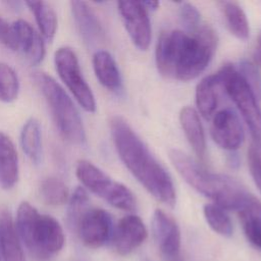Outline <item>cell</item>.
<instances>
[{
    "mask_svg": "<svg viewBox=\"0 0 261 261\" xmlns=\"http://www.w3.org/2000/svg\"><path fill=\"white\" fill-rule=\"evenodd\" d=\"M20 145L24 154L32 162L38 164L42 159V132L35 118L28 119L20 132Z\"/></svg>",
    "mask_w": 261,
    "mask_h": 261,
    "instance_id": "obj_23",
    "label": "cell"
},
{
    "mask_svg": "<svg viewBox=\"0 0 261 261\" xmlns=\"http://www.w3.org/2000/svg\"><path fill=\"white\" fill-rule=\"evenodd\" d=\"M179 18L186 30L190 33L195 32L200 28V12L191 3H181L179 7Z\"/></svg>",
    "mask_w": 261,
    "mask_h": 261,
    "instance_id": "obj_30",
    "label": "cell"
},
{
    "mask_svg": "<svg viewBox=\"0 0 261 261\" xmlns=\"http://www.w3.org/2000/svg\"><path fill=\"white\" fill-rule=\"evenodd\" d=\"M211 137L222 149L233 152L242 145L245 134L240 118L231 108H224L212 117Z\"/></svg>",
    "mask_w": 261,
    "mask_h": 261,
    "instance_id": "obj_11",
    "label": "cell"
},
{
    "mask_svg": "<svg viewBox=\"0 0 261 261\" xmlns=\"http://www.w3.org/2000/svg\"><path fill=\"white\" fill-rule=\"evenodd\" d=\"M217 72L221 88L232 100L250 129L253 145L261 149V108L258 99L234 65L225 64Z\"/></svg>",
    "mask_w": 261,
    "mask_h": 261,
    "instance_id": "obj_6",
    "label": "cell"
},
{
    "mask_svg": "<svg viewBox=\"0 0 261 261\" xmlns=\"http://www.w3.org/2000/svg\"><path fill=\"white\" fill-rule=\"evenodd\" d=\"M148 231L143 220L135 214L122 217L113 231V244L116 252L126 256L138 249L147 239Z\"/></svg>",
    "mask_w": 261,
    "mask_h": 261,
    "instance_id": "obj_13",
    "label": "cell"
},
{
    "mask_svg": "<svg viewBox=\"0 0 261 261\" xmlns=\"http://www.w3.org/2000/svg\"><path fill=\"white\" fill-rule=\"evenodd\" d=\"M0 43L11 50H16V43L12 24H9L2 17H0Z\"/></svg>",
    "mask_w": 261,
    "mask_h": 261,
    "instance_id": "obj_32",
    "label": "cell"
},
{
    "mask_svg": "<svg viewBox=\"0 0 261 261\" xmlns=\"http://www.w3.org/2000/svg\"><path fill=\"white\" fill-rule=\"evenodd\" d=\"M19 92V80L15 70L0 61V100L6 103L14 101Z\"/></svg>",
    "mask_w": 261,
    "mask_h": 261,
    "instance_id": "obj_27",
    "label": "cell"
},
{
    "mask_svg": "<svg viewBox=\"0 0 261 261\" xmlns=\"http://www.w3.org/2000/svg\"><path fill=\"white\" fill-rule=\"evenodd\" d=\"M216 47L217 35L209 25H202L190 34L180 30L163 32L155 50L157 69L169 79L194 80L210 63Z\"/></svg>",
    "mask_w": 261,
    "mask_h": 261,
    "instance_id": "obj_1",
    "label": "cell"
},
{
    "mask_svg": "<svg viewBox=\"0 0 261 261\" xmlns=\"http://www.w3.org/2000/svg\"><path fill=\"white\" fill-rule=\"evenodd\" d=\"M220 4L229 32L239 40H247L250 36V25L243 8L233 1H224Z\"/></svg>",
    "mask_w": 261,
    "mask_h": 261,
    "instance_id": "obj_24",
    "label": "cell"
},
{
    "mask_svg": "<svg viewBox=\"0 0 261 261\" xmlns=\"http://www.w3.org/2000/svg\"><path fill=\"white\" fill-rule=\"evenodd\" d=\"M238 212L248 241L261 249V201L252 195Z\"/></svg>",
    "mask_w": 261,
    "mask_h": 261,
    "instance_id": "obj_21",
    "label": "cell"
},
{
    "mask_svg": "<svg viewBox=\"0 0 261 261\" xmlns=\"http://www.w3.org/2000/svg\"><path fill=\"white\" fill-rule=\"evenodd\" d=\"M25 4L33 12L41 35L51 42L57 31V14L54 8L45 1H28Z\"/></svg>",
    "mask_w": 261,
    "mask_h": 261,
    "instance_id": "obj_22",
    "label": "cell"
},
{
    "mask_svg": "<svg viewBox=\"0 0 261 261\" xmlns=\"http://www.w3.org/2000/svg\"><path fill=\"white\" fill-rule=\"evenodd\" d=\"M109 126L114 147L125 167L156 200L173 207L176 202L173 181L147 145L120 116L111 117Z\"/></svg>",
    "mask_w": 261,
    "mask_h": 261,
    "instance_id": "obj_2",
    "label": "cell"
},
{
    "mask_svg": "<svg viewBox=\"0 0 261 261\" xmlns=\"http://www.w3.org/2000/svg\"><path fill=\"white\" fill-rule=\"evenodd\" d=\"M40 195L42 200L51 206L62 205L69 197L67 186L62 179L56 176H48L42 180Z\"/></svg>",
    "mask_w": 261,
    "mask_h": 261,
    "instance_id": "obj_25",
    "label": "cell"
},
{
    "mask_svg": "<svg viewBox=\"0 0 261 261\" xmlns=\"http://www.w3.org/2000/svg\"><path fill=\"white\" fill-rule=\"evenodd\" d=\"M34 81L44 96L60 136L68 143L83 145L86 133L82 117L64 89L49 74L35 72Z\"/></svg>",
    "mask_w": 261,
    "mask_h": 261,
    "instance_id": "obj_5",
    "label": "cell"
},
{
    "mask_svg": "<svg viewBox=\"0 0 261 261\" xmlns=\"http://www.w3.org/2000/svg\"><path fill=\"white\" fill-rule=\"evenodd\" d=\"M18 157L11 139L0 133V187L9 190L18 179Z\"/></svg>",
    "mask_w": 261,
    "mask_h": 261,
    "instance_id": "obj_19",
    "label": "cell"
},
{
    "mask_svg": "<svg viewBox=\"0 0 261 261\" xmlns=\"http://www.w3.org/2000/svg\"><path fill=\"white\" fill-rule=\"evenodd\" d=\"M248 165L252 178L261 192V149L255 145L248 150Z\"/></svg>",
    "mask_w": 261,
    "mask_h": 261,
    "instance_id": "obj_31",
    "label": "cell"
},
{
    "mask_svg": "<svg viewBox=\"0 0 261 261\" xmlns=\"http://www.w3.org/2000/svg\"><path fill=\"white\" fill-rule=\"evenodd\" d=\"M152 231L160 253L168 260L178 257L180 251V230L175 220L161 209L152 216Z\"/></svg>",
    "mask_w": 261,
    "mask_h": 261,
    "instance_id": "obj_12",
    "label": "cell"
},
{
    "mask_svg": "<svg viewBox=\"0 0 261 261\" xmlns=\"http://www.w3.org/2000/svg\"><path fill=\"white\" fill-rule=\"evenodd\" d=\"M179 123L186 138L199 159H204L206 155V138L198 111L186 106L179 112Z\"/></svg>",
    "mask_w": 261,
    "mask_h": 261,
    "instance_id": "obj_17",
    "label": "cell"
},
{
    "mask_svg": "<svg viewBox=\"0 0 261 261\" xmlns=\"http://www.w3.org/2000/svg\"><path fill=\"white\" fill-rule=\"evenodd\" d=\"M21 244L36 261H49L65 243L61 224L51 215L41 214L29 202H21L14 222Z\"/></svg>",
    "mask_w": 261,
    "mask_h": 261,
    "instance_id": "obj_4",
    "label": "cell"
},
{
    "mask_svg": "<svg viewBox=\"0 0 261 261\" xmlns=\"http://www.w3.org/2000/svg\"><path fill=\"white\" fill-rule=\"evenodd\" d=\"M0 260H1V256H0Z\"/></svg>",
    "mask_w": 261,
    "mask_h": 261,
    "instance_id": "obj_35",
    "label": "cell"
},
{
    "mask_svg": "<svg viewBox=\"0 0 261 261\" xmlns=\"http://www.w3.org/2000/svg\"><path fill=\"white\" fill-rule=\"evenodd\" d=\"M237 69L256 98L261 100V75L256 65L248 60H242Z\"/></svg>",
    "mask_w": 261,
    "mask_h": 261,
    "instance_id": "obj_29",
    "label": "cell"
},
{
    "mask_svg": "<svg viewBox=\"0 0 261 261\" xmlns=\"http://www.w3.org/2000/svg\"><path fill=\"white\" fill-rule=\"evenodd\" d=\"M56 71L77 103L88 112L96 111L95 96L85 80L77 56L69 47H60L54 55Z\"/></svg>",
    "mask_w": 261,
    "mask_h": 261,
    "instance_id": "obj_8",
    "label": "cell"
},
{
    "mask_svg": "<svg viewBox=\"0 0 261 261\" xmlns=\"http://www.w3.org/2000/svg\"><path fill=\"white\" fill-rule=\"evenodd\" d=\"M253 59H254L255 65H258L261 67V32L256 41V45L253 52Z\"/></svg>",
    "mask_w": 261,
    "mask_h": 261,
    "instance_id": "obj_33",
    "label": "cell"
},
{
    "mask_svg": "<svg viewBox=\"0 0 261 261\" xmlns=\"http://www.w3.org/2000/svg\"><path fill=\"white\" fill-rule=\"evenodd\" d=\"M12 24L16 50L27 57L32 64H40L45 57V44L39 33L25 20L17 19Z\"/></svg>",
    "mask_w": 261,
    "mask_h": 261,
    "instance_id": "obj_15",
    "label": "cell"
},
{
    "mask_svg": "<svg viewBox=\"0 0 261 261\" xmlns=\"http://www.w3.org/2000/svg\"><path fill=\"white\" fill-rule=\"evenodd\" d=\"M75 174L85 188L111 206L123 211L136 210L137 201L133 192L92 162L80 160L75 166Z\"/></svg>",
    "mask_w": 261,
    "mask_h": 261,
    "instance_id": "obj_7",
    "label": "cell"
},
{
    "mask_svg": "<svg viewBox=\"0 0 261 261\" xmlns=\"http://www.w3.org/2000/svg\"><path fill=\"white\" fill-rule=\"evenodd\" d=\"M117 7L133 44L140 50H147L151 43L152 30L146 7L138 1H119Z\"/></svg>",
    "mask_w": 261,
    "mask_h": 261,
    "instance_id": "obj_9",
    "label": "cell"
},
{
    "mask_svg": "<svg viewBox=\"0 0 261 261\" xmlns=\"http://www.w3.org/2000/svg\"><path fill=\"white\" fill-rule=\"evenodd\" d=\"M203 213L213 231L222 237H230L232 234V223L224 209L215 204H206L203 208Z\"/></svg>",
    "mask_w": 261,
    "mask_h": 261,
    "instance_id": "obj_26",
    "label": "cell"
},
{
    "mask_svg": "<svg viewBox=\"0 0 261 261\" xmlns=\"http://www.w3.org/2000/svg\"><path fill=\"white\" fill-rule=\"evenodd\" d=\"M0 256L3 261H27L14 221L7 210L0 212Z\"/></svg>",
    "mask_w": 261,
    "mask_h": 261,
    "instance_id": "obj_16",
    "label": "cell"
},
{
    "mask_svg": "<svg viewBox=\"0 0 261 261\" xmlns=\"http://www.w3.org/2000/svg\"><path fill=\"white\" fill-rule=\"evenodd\" d=\"M168 156L180 176L194 190L224 210L239 211L252 196L234 178L206 170L181 150L170 149Z\"/></svg>",
    "mask_w": 261,
    "mask_h": 261,
    "instance_id": "obj_3",
    "label": "cell"
},
{
    "mask_svg": "<svg viewBox=\"0 0 261 261\" xmlns=\"http://www.w3.org/2000/svg\"><path fill=\"white\" fill-rule=\"evenodd\" d=\"M89 196L86 190L82 187H77L69 199L67 209V222L68 225L75 229L79 220L83 214L88 210Z\"/></svg>",
    "mask_w": 261,
    "mask_h": 261,
    "instance_id": "obj_28",
    "label": "cell"
},
{
    "mask_svg": "<svg viewBox=\"0 0 261 261\" xmlns=\"http://www.w3.org/2000/svg\"><path fill=\"white\" fill-rule=\"evenodd\" d=\"M93 69L99 83L109 91L121 89V75L113 56L106 50H97L92 58Z\"/></svg>",
    "mask_w": 261,
    "mask_h": 261,
    "instance_id": "obj_18",
    "label": "cell"
},
{
    "mask_svg": "<svg viewBox=\"0 0 261 261\" xmlns=\"http://www.w3.org/2000/svg\"><path fill=\"white\" fill-rule=\"evenodd\" d=\"M71 12L76 29L89 47H95L105 41V32L92 7L85 1H71Z\"/></svg>",
    "mask_w": 261,
    "mask_h": 261,
    "instance_id": "obj_14",
    "label": "cell"
},
{
    "mask_svg": "<svg viewBox=\"0 0 261 261\" xmlns=\"http://www.w3.org/2000/svg\"><path fill=\"white\" fill-rule=\"evenodd\" d=\"M221 88L218 72L201 80L196 88V105L203 117L209 119L215 114L218 104V92Z\"/></svg>",
    "mask_w": 261,
    "mask_h": 261,
    "instance_id": "obj_20",
    "label": "cell"
},
{
    "mask_svg": "<svg viewBox=\"0 0 261 261\" xmlns=\"http://www.w3.org/2000/svg\"><path fill=\"white\" fill-rule=\"evenodd\" d=\"M75 230L85 246L91 249L100 248L113 233L111 215L100 208L88 209L79 220Z\"/></svg>",
    "mask_w": 261,
    "mask_h": 261,
    "instance_id": "obj_10",
    "label": "cell"
},
{
    "mask_svg": "<svg viewBox=\"0 0 261 261\" xmlns=\"http://www.w3.org/2000/svg\"><path fill=\"white\" fill-rule=\"evenodd\" d=\"M143 5L146 7V9H152V10H156L159 6V2L158 1H146V2H142Z\"/></svg>",
    "mask_w": 261,
    "mask_h": 261,
    "instance_id": "obj_34",
    "label": "cell"
}]
</instances>
